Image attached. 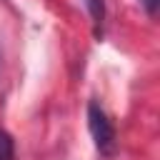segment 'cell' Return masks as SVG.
<instances>
[{
	"instance_id": "cell-4",
	"label": "cell",
	"mask_w": 160,
	"mask_h": 160,
	"mask_svg": "<svg viewBox=\"0 0 160 160\" xmlns=\"http://www.w3.org/2000/svg\"><path fill=\"white\" fill-rule=\"evenodd\" d=\"M145 8H148V15H155V8H158V0H140Z\"/></svg>"
},
{
	"instance_id": "cell-2",
	"label": "cell",
	"mask_w": 160,
	"mask_h": 160,
	"mask_svg": "<svg viewBox=\"0 0 160 160\" xmlns=\"http://www.w3.org/2000/svg\"><path fill=\"white\" fill-rule=\"evenodd\" d=\"M85 5H88V12H90V18H92L95 35H100L102 22H105V0H85Z\"/></svg>"
},
{
	"instance_id": "cell-1",
	"label": "cell",
	"mask_w": 160,
	"mask_h": 160,
	"mask_svg": "<svg viewBox=\"0 0 160 160\" xmlns=\"http://www.w3.org/2000/svg\"><path fill=\"white\" fill-rule=\"evenodd\" d=\"M88 128H90V135L95 140V148L102 155H110L115 150V128L98 102L88 105Z\"/></svg>"
},
{
	"instance_id": "cell-3",
	"label": "cell",
	"mask_w": 160,
	"mask_h": 160,
	"mask_svg": "<svg viewBox=\"0 0 160 160\" xmlns=\"http://www.w3.org/2000/svg\"><path fill=\"white\" fill-rule=\"evenodd\" d=\"M15 150H12V140L5 130H0V160H12Z\"/></svg>"
}]
</instances>
